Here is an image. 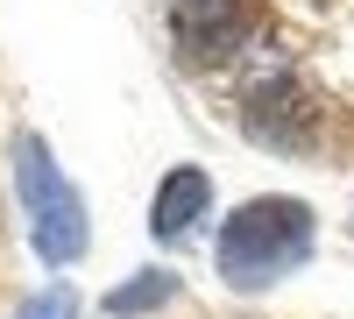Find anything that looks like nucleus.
Segmentation results:
<instances>
[{
	"instance_id": "nucleus-7",
	"label": "nucleus",
	"mask_w": 354,
	"mask_h": 319,
	"mask_svg": "<svg viewBox=\"0 0 354 319\" xmlns=\"http://www.w3.org/2000/svg\"><path fill=\"white\" fill-rule=\"evenodd\" d=\"M21 319H78V298H71V284H50V291H36L21 305Z\"/></svg>"
},
{
	"instance_id": "nucleus-6",
	"label": "nucleus",
	"mask_w": 354,
	"mask_h": 319,
	"mask_svg": "<svg viewBox=\"0 0 354 319\" xmlns=\"http://www.w3.org/2000/svg\"><path fill=\"white\" fill-rule=\"evenodd\" d=\"M170 298H177V277L170 270H142V277L121 284V291H106V319H142V312H156Z\"/></svg>"
},
{
	"instance_id": "nucleus-1",
	"label": "nucleus",
	"mask_w": 354,
	"mask_h": 319,
	"mask_svg": "<svg viewBox=\"0 0 354 319\" xmlns=\"http://www.w3.org/2000/svg\"><path fill=\"white\" fill-rule=\"evenodd\" d=\"M312 206L305 199H248V206H234V220L220 227V241H213V263L220 277L234 284V291H262V284H277L290 277L312 255Z\"/></svg>"
},
{
	"instance_id": "nucleus-5",
	"label": "nucleus",
	"mask_w": 354,
	"mask_h": 319,
	"mask_svg": "<svg viewBox=\"0 0 354 319\" xmlns=\"http://www.w3.org/2000/svg\"><path fill=\"white\" fill-rule=\"evenodd\" d=\"M305 121H312V107H305V93L290 78L255 85V100H248V135L255 142H270V149H305Z\"/></svg>"
},
{
	"instance_id": "nucleus-4",
	"label": "nucleus",
	"mask_w": 354,
	"mask_h": 319,
	"mask_svg": "<svg viewBox=\"0 0 354 319\" xmlns=\"http://www.w3.org/2000/svg\"><path fill=\"white\" fill-rule=\"evenodd\" d=\"M205 206H213V178H205L198 163H177L156 185V199H149V235L156 241H185L192 220H205Z\"/></svg>"
},
{
	"instance_id": "nucleus-3",
	"label": "nucleus",
	"mask_w": 354,
	"mask_h": 319,
	"mask_svg": "<svg viewBox=\"0 0 354 319\" xmlns=\"http://www.w3.org/2000/svg\"><path fill=\"white\" fill-rule=\"evenodd\" d=\"M248 36L241 0H170V43L185 64H227Z\"/></svg>"
},
{
	"instance_id": "nucleus-2",
	"label": "nucleus",
	"mask_w": 354,
	"mask_h": 319,
	"mask_svg": "<svg viewBox=\"0 0 354 319\" xmlns=\"http://www.w3.org/2000/svg\"><path fill=\"white\" fill-rule=\"evenodd\" d=\"M8 156H15V192H21V213H28V248H36L50 270L78 263L85 241H93V220H85L78 185L57 170V149L36 128H21Z\"/></svg>"
}]
</instances>
